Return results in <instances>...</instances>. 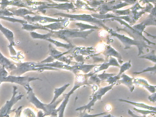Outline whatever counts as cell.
<instances>
[{
    "mask_svg": "<svg viewBox=\"0 0 156 117\" xmlns=\"http://www.w3.org/2000/svg\"><path fill=\"white\" fill-rule=\"evenodd\" d=\"M25 88L27 90L28 97L27 98L30 102L32 103L37 108L42 110L44 111V117L47 116H51L53 117H57L58 116V110L56 109L57 105L62 102L65 97V94L63 95L62 98L57 101H55L52 104H46L41 102L34 93L32 88L30 85L26 87Z\"/></svg>",
    "mask_w": 156,
    "mask_h": 117,
    "instance_id": "cell-1",
    "label": "cell"
},
{
    "mask_svg": "<svg viewBox=\"0 0 156 117\" xmlns=\"http://www.w3.org/2000/svg\"><path fill=\"white\" fill-rule=\"evenodd\" d=\"M94 31H95L94 29H91L88 31L81 32L79 29H64L58 31H51L50 33L51 37L60 38L69 42L68 38L76 37L86 38Z\"/></svg>",
    "mask_w": 156,
    "mask_h": 117,
    "instance_id": "cell-2",
    "label": "cell"
},
{
    "mask_svg": "<svg viewBox=\"0 0 156 117\" xmlns=\"http://www.w3.org/2000/svg\"><path fill=\"white\" fill-rule=\"evenodd\" d=\"M106 30L110 33V34L113 36L119 39L125 45V49L130 48L132 45L137 46L138 47L139 52L138 55L144 53L143 52V49L144 48L150 47L149 46L147 45L146 44V42L137 41V40L131 39L129 37L125 36L124 35L116 33L115 31H113L112 29L108 27Z\"/></svg>",
    "mask_w": 156,
    "mask_h": 117,
    "instance_id": "cell-3",
    "label": "cell"
},
{
    "mask_svg": "<svg viewBox=\"0 0 156 117\" xmlns=\"http://www.w3.org/2000/svg\"><path fill=\"white\" fill-rule=\"evenodd\" d=\"M59 15L65 17V18H69L70 20L72 21H83V22H88V23H92L98 25L99 26L102 27L105 29L108 28L104 24V22L105 20H99L97 18H95L92 16V15L87 14L73 15L69 14L63 13H58L55 14L54 16Z\"/></svg>",
    "mask_w": 156,
    "mask_h": 117,
    "instance_id": "cell-4",
    "label": "cell"
},
{
    "mask_svg": "<svg viewBox=\"0 0 156 117\" xmlns=\"http://www.w3.org/2000/svg\"><path fill=\"white\" fill-rule=\"evenodd\" d=\"M17 87L13 86V96L10 100L8 101L6 104L0 109V117H9V115L12 112H15L16 110H12V106L20 100L24 96L23 95L16 96L18 92L17 91Z\"/></svg>",
    "mask_w": 156,
    "mask_h": 117,
    "instance_id": "cell-5",
    "label": "cell"
},
{
    "mask_svg": "<svg viewBox=\"0 0 156 117\" xmlns=\"http://www.w3.org/2000/svg\"><path fill=\"white\" fill-rule=\"evenodd\" d=\"M115 84H112V85H109V86H107V87L100 88L93 95L92 100L87 105L77 108L76 109V111H82L84 110V111H86V110H87L88 111V112H90L91 110H93L94 109L92 108V107L94 105L95 102L98 100L101 99L102 97L105 94L108 90H110Z\"/></svg>",
    "mask_w": 156,
    "mask_h": 117,
    "instance_id": "cell-6",
    "label": "cell"
},
{
    "mask_svg": "<svg viewBox=\"0 0 156 117\" xmlns=\"http://www.w3.org/2000/svg\"><path fill=\"white\" fill-rule=\"evenodd\" d=\"M41 80L39 78L30 77H17L9 76L5 77L0 78V82H10L17 83L26 87L29 86V83L33 80Z\"/></svg>",
    "mask_w": 156,
    "mask_h": 117,
    "instance_id": "cell-7",
    "label": "cell"
},
{
    "mask_svg": "<svg viewBox=\"0 0 156 117\" xmlns=\"http://www.w3.org/2000/svg\"><path fill=\"white\" fill-rule=\"evenodd\" d=\"M96 74L94 72H90L87 74H76L75 80L74 85L72 90L69 93L66 94L67 96L70 97L71 95L73 93L75 90L79 88L81 86L85 85H88V78L94 74Z\"/></svg>",
    "mask_w": 156,
    "mask_h": 117,
    "instance_id": "cell-8",
    "label": "cell"
},
{
    "mask_svg": "<svg viewBox=\"0 0 156 117\" xmlns=\"http://www.w3.org/2000/svg\"><path fill=\"white\" fill-rule=\"evenodd\" d=\"M26 21L28 23L31 24L34 23L35 22H39L41 23H50V22H62L65 21L66 18L64 19H55V18H51V17L43 16L39 15H35V16H31L29 15L23 16Z\"/></svg>",
    "mask_w": 156,
    "mask_h": 117,
    "instance_id": "cell-9",
    "label": "cell"
},
{
    "mask_svg": "<svg viewBox=\"0 0 156 117\" xmlns=\"http://www.w3.org/2000/svg\"><path fill=\"white\" fill-rule=\"evenodd\" d=\"M134 79V78L131 77L126 74H123L120 76V79L117 81L116 84L117 83V84H124L129 88L131 92H132L135 88V86L133 83Z\"/></svg>",
    "mask_w": 156,
    "mask_h": 117,
    "instance_id": "cell-10",
    "label": "cell"
},
{
    "mask_svg": "<svg viewBox=\"0 0 156 117\" xmlns=\"http://www.w3.org/2000/svg\"><path fill=\"white\" fill-rule=\"evenodd\" d=\"M110 66L120 67L119 64L117 62V60L115 58H114L110 57V58H109V62H105V63H103V64L99 66V67L97 68L96 66L95 67L94 69V72L95 73H96L97 72H99V71H101V70L107 69Z\"/></svg>",
    "mask_w": 156,
    "mask_h": 117,
    "instance_id": "cell-11",
    "label": "cell"
},
{
    "mask_svg": "<svg viewBox=\"0 0 156 117\" xmlns=\"http://www.w3.org/2000/svg\"><path fill=\"white\" fill-rule=\"evenodd\" d=\"M104 55L106 56H115L117 58L119 59V61L120 62V64L123 63V60H122V58L120 54L118 52L115 50L113 48H112L111 46L108 45L107 46L105 47L104 51L102 52Z\"/></svg>",
    "mask_w": 156,
    "mask_h": 117,
    "instance_id": "cell-12",
    "label": "cell"
},
{
    "mask_svg": "<svg viewBox=\"0 0 156 117\" xmlns=\"http://www.w3.org/2000/svg\"><path fill=\"white\" fill-rule=\"evenodd\" d=\"M133 83L136 85H140L144 87L151 93H154L156 92V86H151L148 83L147 81L144 79L136 78L133 80Z\"/></svg>",
    "mask_w": 156,
    "mask_h": 117,
    "instance_id": "cell-13",
    "label": "cell"
},
{
    "mask_svg": "<svg viewBox=\"0 0 156 117\" xmlns=\"http://www.w3.org/2000/svg\"><path fill=\"white\" fill-rule=\"evenodd\" d=\"M119 101L129 103V104L134 105V106H136V107H138V108H142L146 109L148 110L153 111L156 112V107L148 106V105H146V104H144L143 103L133 102V101L123 99H119Z\"/></svg>",
    "mask_w": 156,
    "mask_h": 117,
    "instance_id": "cell-14",
    "label": "cell"
},
{
    "mask_svg": "<svg viewBox=\"0 0 156 117\" xmlns=\"http://www.w3.org/2000/svg\"><path fill=\"white\" fill-rule=\"evenodd\" d=\"M23 27L22 28L28 31H33L35 29H43V30H47V31L51 32V30L47 29L46 27H44V26L40 24L33 23L31 24H23Z\"/></svg>",
    "mask_w": 156,
    "mask_h": 117,
    "instance_id": "cell-15",
    "label": "cell"
},
{
    "mask_svg": "<svg viewBox=\"0 0 156 117\" xmlns=\"http://www.w3.org/2000/svg\"><path fill=\"white\" fill-rule=\"evenodd\" d=\"M0 30L5 35L7 38L9 40L10 43V45H15V43L14 42V35L12 31H10L9 29L3 27L0 23Z\"/></svg>",
    "mask_w": 156,
    "mask_h": 117,
    "instance_id": "cell-16",
    "label": "cell"
},
{
    "mask_svg": "<svg viewBox=\"0 0 156 117\" xmlns=\"http://www.w3.org/2000/svg\"><path fill=\"white\" fill-rule=\"evenodd\" d=\"M9 11H11L13 14V15L18 16H21L22 17L24 16L25 15L27 16V15L31 14H36L35 13L32 12V11H29L26 9L24 8H20V9L16 10L15 9H8Z\"/></svg>",
    "mask_w": 156,
    "mask_h": 117,
    "instance_id": "cell-17",
    "label": "cell"
},
{
    "mask_svg": "<svg viewBox=\"0 0 156 117\" xmlns=\"http://www.w3.org/2000/svg\"><path fill=\"white\" fill-rule=\"evenodd\" d=\"M70 97L67 96L66 94H65V97L63 101L62 102V104L60 105V107L57 109L58 110V116L57 117H64V114L65 109L66 105L69 101Z\"/></svg>",
    "mask_w": 156,
    "mask_h": 117,
    "instance_id": "cell-18",
    "label": "cell"
},
{
    "mask_svg": "<svg viewBox=\"0 0 156 117\" xmlns=\"http://www.w3.org/2000/svg\"><path fill=\"white\" fill-rule=\"evenodd\" d=\"M69 86H70V84L68 83V84H66L64 86L59 88H55L54 91V97L52 101L50 103V104H52V103L55 102L56 101V100L63 93L64 91L66 90L67 87H69Z\"/></svg>",
    "mask_w": 156,
    "mask_h": 117,
    "instance_id": "cell-19",
    "label": "cell"
},
{
    "mask_svg": "<svg viewBox=\"0 0 156 117\" xmlns=\"http://www.w3.org/2000/svg\"><path fill=\"white\" fill-rule=\"evenodd\" d=\"M47 41L51 42V43H53L57 47H61L65 48H67V49H71L74 48V45L72 44H63V43H61L59 41H56V40H53L51 38H48L46 39Z\"/></svg>",
    "mask_w": 156,
    "mask_h": 117,
    "instance_id": "cell-20",
    "label": "cell"
},
{
    "mask_svg": "<svg viewBox=\"0 0 156 117\" xmlns=\"http://www.w3.org/2000/svg\"><path fill=\"white\" fill-rule=\"evenodd\" d=\"M74 4L76 6V8L78 9H83V10H89V11H93V12H96V10H95L94 8L92 7H89L86 3L83 2L81 1H76L75 2Z\"/></svg>",
    "mask_w": 156,
    "mask_h": 117,
    "instance_id": "cell-21",
    "label": "cell"
},
{
    "mask_svg": "<svg viewBox=\"0 0 156 117\" xmlns=\"http://www.w3.org/2000/svg\"><path fill=\"white\" fill-rule=\"evenodd\" d=\"M76 25L79 27V31H81V32L84 31V30H86V29H90L91 30V29L95 30V29L99 28V27L98 26H96L90 25L83 23H77L76 24Z\"/></svg>",
    "mask_w": 156,
    "mask_h": 117,
    "instance_id": "cell-22",
    "label": "cell"
},
{
    "mask_svg": "<svg viewBox=\"0 0 156 117\" xmlns=\"http://www.w3.org/2000/svg\"><path fill=\"white\" fill-rule=\"evenodd\" d=\"M97 74H94L90 77L88 80V84H93L94 85L99 86L101 80L98 77Z\"/></svg>",
    "mask_w": 156,
    "mask_h": 117,
    "instance_id": "cell-23",
    "label": "cell"
},
{
    "mask_svg": "<svg viewBox=\"0 0 156 117\" xmlns=\"http://www.w3.org/2000/svg\"><path fill=\"white\" fill-rule=\"evenodd\" d=\"M139 58L149 59L154 63H156V54H155V51L154 50H152L150 53L147 54L145 55L139 57Z\"/></svg>",
    "mask_w": 156,
    "mask_h": 117,
    "instance_id": "cell-24",
    "label": "cell"
},
{
    "mask_svg": "<svg viewBox=\"0 0 156 117\" xmlns=\"http://www.w3.org/2000/svg\"><path fill=\"white\" fill-rule=\"evenodd\" d=\"M131 67V64L130 63V61L128 62H126L124 63L122 66H120V71H119V73L118 74V76H120L121 75L124 73L126 70H128Z\"/></svg>",
    "mask_w": 156,
    "mask_h": 117,
    "instance_id": "cell-25",
    "label": "cell"
},
{
    "mask_svg": "<svg viewBox=\"0 0 156 117\" xmlns=\"http://www.w3.org/2000/svg\"><path fill=\"white\" fill-rule=\"evenodd\" d=\"M0 18L1 19H5V20H8V21H11L12 22H18V23H20L22 24H27L28 22L25 20H20V19H15L14 18H11V17H8V16H0Z\"/></svg>",
    "mask_w": 156,
    "mask_h": 117,
    "instance_id": "cell-26",
    "label": "cell"
},
{
    "mask_svg": "<svg viewBox=\"0 0 156 117\" xmlns=\"http://www.w3.org/2000/svg\"><path fill=\"white\" fill-rule=\"evenodd\" d=\"M105 114L106 115L107 112H104L96 114H89L84 111L83 112H81L78 117H96L101 116V115H105Z\"/></svg>",
    "mask_w": 156,
    "mask_h": 117,
    "instance_id": "cell-27",
    "label": "cell"
},
{
    "mask_svg": "<svg viewBox=\"0 0 156 117\" xmlns=\"http://www.w3.org/2000/svg\"><path fill=\"white\" fill-rule=\"evenodd\" d=\"M115 74H108V73H105V72H103L102 74L98 75V77L101 80V81L104 80H107L109 78L111 77L115 76Z\"/></svg>",
    "mask_w": 156,
    "mask_h": 117,
    "instance_id": "cell-28",
    "label": "cell"
},
{
    "mask_svg": "<svg viewBox=\"0 0 156 117\" xmlns=\"http://www.w3.org/2000/svg\"><path fill=\"white\" fill-rule=\"evenodd\" d=\"M133 109L136 111V112H139V113H141L144 115H146L147 114H156V112L155 111H153L150 110H140L136 108H133Z\"/></svg>",
    "mask_w": 156,
    "mask_h": 117,
    "instance_id": "cell-29",
    "label": "cell"
},
{
    "mask_svg": "<svg viewBox=\"0 0 156 117\" xmlns=\"http://www.w3.org/2000/svg\"><path fill=\"white\" fill-rule=\"evenodd\" d=\"M113 12L115 13L116 15H128L130 13V8L127 9V10H124V11H119V10H113Z\"/></svg>",
    "mask_w": 156,
    "mask_h": 117,
    "instance_id": "cell-30",
    "label": "cell"
},
{
    "mask_svg": "<svg viewBox=\"0 0 156 117\" xmlns=\"http://www.w3.org/2000/svg\"><path fill=\"white\" fill-rule=\"evenodd\" d=\"M149 71L154 72V74H155L156 73V65L153 67L147 68L146 69H143L142 71H139V72H133V74L137 75V74H140V73H144L145 72H149Z\"/></svg>",
    "mask_w": 156,
    "mask_h": 117,
    "instance_id": "cell-31",
    "label": "cell"
},
{
    "mask_svg": "<svg viewBox=\"0 0 156 117\" xmlns=\"http://www.w3.org/2000/svg\"><path fill=\"white\" fill-rule=\"evenodd\" d=\"M88 4L92 6V8H94L96 6H98L104 3L105 2L104 1H87Z\"/></svg>",
    "mask_w": 156,
    "mask_h": 117,
    "instance_id": "cell-32",
    "label": "cell"
},
{
    "mask_svg": "<svg viewBox=\"0 0 156 117\" xmlns=\"http://www.w3.org/2000/svg\"><path fill=\"white\" fill-rule=\"evenodd\" d=\"M13 14L8 10H0V16H13Z\"/></svg>",
    "mask_w": 156,
    "mask_h": 117,
    "instance_id": "cell-33",
    "label": "cell"
},
{
    "mask_svg": "<svg viewBox=\"0 0 156 117\" xmlns=\"http://www.w3.org/2000/svg\"><path fill=\"white\" fill-rule=\"evenodd\" d=\"M148 99L151 101L155 102L156 101V93H153L148 97Z\"/></svg>",
    "mask_w": 156,
    "mask_h": 117,
    "instance_id": "cell-34",
    "label": "cell"
},
{
    "mask_svg": "<svg viewBox=\"0 0 156 117\" xmlns=\"http://www.w3.org/2000/svg\"><path fill=\"white\" fill-rule=\"evenodd\" d=\"M37 117H44V112L42 111L41 110L38 112Z\"/></svg>",
    "mask_w": 156,
    "mask_h": 117,
    "instance_id": "cell-35",
    "label": "cell"
},
{
    "mask_svg": "<svg viewBox=\"0 0 156 117\" xmlns=\"http://www.w3.org/2000/svg\"><path fill=\"white\" fill-rule=\"evenodd\" d=\"M1 82H0V85H1Z\"/></svg>",
    "mask_w": 156,
    "mask_h": 117,
    "instance_id": "cell-36",
    "label": "cell"
},
{
    "mask_svg": "<svg viewBox=\"0 0 156 117\" xmlns=\"http://www.w3.org/2000/svg\"><path fill=\"white\" fill-rule=\"evenodd\" d=\"M52 117V116H51V117Z\"/></svg>",
    "mask_w": 156,
    "mask_h": 117,
    "instance_id": "cell-37",
    "label": "cell"
}]
</instances>
